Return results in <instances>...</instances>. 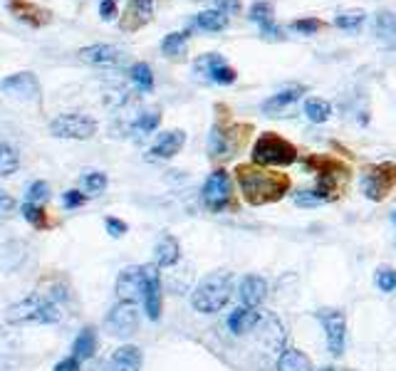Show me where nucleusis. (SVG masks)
Wrapping results in <instances>:
<instances>
[{"label": "nucleus", "instance_id": "2", "mask_svg": "<svg viewBox=\"0 0 396 371\" xmlns=\"http://www.w3.org/2000/svg\"><path fill=\"white\" fill-rule=\"evenodd\" d=\"M233 292V275L228 270H216L208 272L201 283L196 285L194 295H191V305H194L196 312L203 314H213L220 312L228 300H231Z\"/></svg>", "mask_w": 396, "mask_h": 371}, {"label": "nucleus", "instance_id": "13", "mask_svg": "<svg viewBox=\"0 0 396 371\" xmlns=\"http://www.w3.org/2000/svg\"><path fill=\"white\" fill-rule=\"evenodd\" d=\"M0 92L8 97H15V99H37L40 97V82L32 72H18V75H10L0 82Z\"/></svg>", "mask_w": 396, "mask_h": 371}, {"label": "nucleus", "instance_id": "17", "mask_svg": "<svg viewBox=\"0 0 396 371\" xmlns=\"http://www.w3.org/2000/svg\"><path fill=\"white\" fill-rule=\"evenodd\" d=\"M8 8H10V12L15 18L32 25V28H42V25H48L53 20V12L48 8H40L37 3H30V0H10Z\"/></svg>", "mask_w": 396, "mask_h": 371}, {"label": "nucleus", "instance_id": "1", "mask_svg": "<svg viewBox=\"0 0 396 371\" xmlns=\"http://www.w3.org/2000/svg\"><path fill=\"white\" fill-rule=\"evenodd\" d=\"M238 186H241L243 198L250 206H267L283 198L290 191V176L278 171H267L265 166L243 164L236 171Z\"/></svg>", "mask_w": 396, "mask_h": 371}, {"label": "nucleus", "instance_id": "48", "mask_svg": "<svg viewBox=\"0 0 396 371\" xmlns=\"http://www.w3.org/2000/svg\"><path fill=\"white\" fill-rule=\"evenodd\" d=\"M79 364H82V361H79L77 356H67V359H62L55 366V371H79Z\"/></svg>", "mask_w": 396, "mask_h": 371}, {"label": "nucleus", "instance_id": "43", "mask_svg": "<svg viewBox=\"0 0 396 371\" xmlns=\"http://www.w3.org/2000/svg\"><path fill=\"white\" fill-rule=\"evenodd\" d=\"M322 200H325V198H322L317 191H300V193L295 196L297 206H319Z\"/></svg>", "mask_w": 396, "mask_h": 371}, {"label": "nucleus", "instance_id": "50", "mask_svg": "<svg viewBox=\"0 0 396 371\" xmlns=\"http://www.w3.org/2000/svg\"><path fill=\"white\" fill-rule=\"evenodd\" d=\"M92 371H109V364H100V366H95V369H92Z\"/></svg>", "mask_w": 396, "mask_h": 371}, {"label": "nucleus", "instance_id": "20", "mask_svg": "<svg viewBox=\"0 0 396 371\" xmlns=\"http://www.w3.org/2000/svg\"><path fill=\"white\" fill-rule=\"evenodd\" d=\"M267 295V283L265 277L261 275H245L241 280V289H238V297H241L243 307H258L263 305V300H265Z\"/></svg>", "mask_w": 396, "mask_h": 371}, {"label": "nucleus", "instance_id": "3", "mask_svg": "<svg viewBox=\"0 0 396 371\" xmlns=\"http://www.w3.org/2000/svg\"><path fill=\"white\" fill-rule=\"evenodd\" d=\"M65 317V310L57 300H48V297L32 295L28 300L10 305L6 312V319L12 324H25V322H40V324H55Z\"/></svg>", "mask_w": 396, "mask_h": 371}, {"label": "nucleus", "instance_id": "23", "mask_svg": "<svg viewBox=\"0 0 396 371\" xmlns=\"http://www.w3.org/2000/svg\"><path fill=\"white\" fill-rule=\"evenodd\" d=\"M305 95V87L302 84H290V87L280 89L278 95H272L270 99L263 102V112L265 114H280L285 106H290L292 102H297Z\"/></svg>", "mask_w": 396, "mask_h": 371}, {"label": "nucleus", "instance_id": "14", "mask_svg": "<svg viewBox=\"0 0 396 371\" xmlns=\"http://www.w3.org/2000/svg\"><path fill=\"white\" fill-rule=\"evenodd\" d=\"M136 327H139V312L129 302H119L109 312V317H106V330L112 332L114 336H131L136 332Z\"/></svg>", "mask_w": 396, "mask_h": 371}, {"label": "nucleus", "instance_id": "47", "mask_svg": "<svg viewBox=\"0 0 396 371\" xmlns=\"http://www.w3.org/2000/svg\"><path fill=\"white\" fill-rule=\"evenodd\" d=\"M261 32H263L265 37H270V40H280V37H283V30H280L278 25L272 23V20H270V23H263V25H261Z\"/></svg>", "mask_w": 396, "mask_h": 371}, {"label": "nucleus", "instance_id": "24", "mask_svg": "<svg viewBox=\"0 0 396 371\" xmlns=\"http://www.w3.org/2000/svg\"><path fill=\"white\" fill-rule=\"evenodd\" d=\"M178 258H181V245H178L176 238L173 236L159 238V242H156V247H154V265L171 267L178 263Z\"/></svg>", "mask_w": 396, "mask_h": 371}, {"label": "nucleus", "instance_id": "25", "mask_svg": "<svg viewBox=\"0 0 396 371\" xmlns=\"http://www.w3.org/2000/svg\"><path fill=\"white\" fill-rule=\"evenodd\" d=\"M261 322V312L253 310V307H238L236 312H231L228 317V330L233 334H245V332H253Z\"/></svg>", "mask_w": 396, "mask_h": 371}, {"label": "nucleus", "instance_id": "26", "mask_svg": "<svg viewBox=\"0 0 396 371\" xmlns=\"http://www.w3.org/2000/svg\"><path fill=\"white\" fill-rule=\"evenodd\" d=\"M278 371H312V361L308 354L297 352V349H285L280 352Z\"/></svg>", "mask_w": 396, "mask_h": 371}, {"label": "nucleus", "instance_id": "11", "mask_svg": "<svg viewBox=\"0 0 396 371\" xmlns=\"http://www.w3.org/2000/svg\"><path fill=\"white\" fill-rule=\"evenodd\" d=\"M250 126H216L211 134V156L220 159V156H233L241 144H245Z\"/></svg>", "mask_w": 396, "mask_h": 371}, {"label": "nucleus", "instance_id": "46", "mask_svg": "<svg viewBox=\"0 0 396 371\" xmlns=\"http://www.w3.org/2000/svg\"><path fill=\"white\" fill-rule=\"evenodd\" d=\"M100 15L104 20H114V18H117V3H114V0H102V3H100Z\"/></svg>", "mask_w": 396, "mask_h": 371}, {"label": "nucleus", "instance_id": "10", "mask_svg": "<svg viewBox=\"0 0 396 371\" xmlns=\"http://www.w3.org/2000/svg\"><path fill=\"white\" fill-rule=\"evenodd\" d=\"M319 322L327 332V347L334 356L344 352V342H347V317L339 310H319Z\"/></svg>", "mask_w": 396, "mask_h": 371}, {"label": "nucleus", "instance_id": "9", "mask_svg": "<svg viewBox=\"0 0 396 371\" xmlns=\"http://www.w3.org/2000/svg\"><path fill=\"white\" fill-rule=\"evenodd\" d=\"M147 285H149L147 265H144V267H139V265L126 267V270L119 272L117 285H114L117 300L119 302H129V305L144 300V295H147Z\"/></svg>", "mask_w": 396, "mask_h": 371}, {"label": "nucleus", "instance_id": "4", "mask_svg": "<svg viewBox=\"0 0 396 371\" xmlns=\"http://www.w3.org/2000/svg\"><path fill=\"white\" fill-rule=\"evenodd\" d=\"M297 161V149L283 136L265 131L253 146V164L258 166H290Z\"/></svg>", "mask_w": 396, "mask_h": 371}, {"label": "nucleus", "instance_id": "15", "mask_svg": "<svg viewBox=\"0 0 396 371\" xmlns=\"http://www.w3.org/2000/svg\"><path fill=\"white\" fill-rule=\"evenodd\" d=\"M253 332H258V342L265 344L272 352H285V327L275 314L261 312V322Z\"/></svg>", "mask_w": 396, "mask_h": 371}, {"label": "nucleus", "instance_id": "49", "mask_svg": "<svg viewBox=\"0 0 396 371\" xmlns=\"http://www.w3.org/2000/svg\"><path fill=\"white\" fill-rule=\"evenodd\" d=\"M15 198H12L10 193H6V191H0V213H10V211H15Z\"/></svg>", "mask_w": 396, "mask_h": 371}, {"label": "nucleus", "instance_id": "42", "mask_svg": "<svg viewBox=\"0 0 396 371\" xmlns=\"http://www.w3.org/2000/svg\"><path fill=\"white\" fill-rule=\"evenodd\" d=\"M84 200H87V193H82V191H65L62 193V203H65L67 211H72V208H79L84 206Z\"/></svg>", "mask_w": 396, "mask_h": 371}, {"label": "nucleus", "instance_id": "19", "mask_svg": "<svg viewBox=\"0 0 396 371\" xmlns=\"http://www.w3.org/2000/svg\"><path fill=\"white\" fill-rule=\"evenodd\" d=\"M79 59L82 62H89V65H117V62H122L124 59V53L119 48H114V45H87V48L79 50Z\"/></svg>", "mask_w": 396, "mask_h": 371}, {"label": "nucleus", "instance_id": "7", "mask_svg": "<svg viewBox=\"0 0 396 371\" xmlns=\"http://www.w3.org/2000/svg\"><path fill=\"white\" fill-rule=\"evenodd\" d=\"M203 203L206 208H211L213 213H220L225 208L233 206V181L228 176V171L218 169V171H213L211 176L206 178L203 183Z\"/></svg>", "mask_w": 396, "mask_h": 371}, {"label": "nucleus", "instance_id": "8", "mask_svg": "<svg viewBox=\"0 0 396 371\" xmlns=\"http://www.w3.org/2000/svg\"><path fill=\"white\" fill-rule=\"evenodd\" d=\"M50 134L57 136V139H92L97 134V122L92 117H84V114H62V117L53 119L50 122Z\"/></svg>", "mask_w": 396, "mask_h": 371}, {"label": "nucleus", "instance_id": "6", "mask_svg": "<svg viewBox=\"0 0 396 371\" xmlns=\"http://www.w3.org/2000/svg\"><path fill=\"white\" fill-rule=\"evenodd\" d=\"M394 189H396V164L394 161L367 166L364 173H361V193L367 196L369 200H374V203L384 200Z\"/></svg>", "mask_w": 396, "mask_h": 371}, {"label": "nucleus", "instance_id": "5", "mask_svg": "<svg viewBox=\"0 0 396 371\" xmlns=\"http://www.w3.org/2000/svg\"><path fill=\"white\" fill-rule=\"evenodd\" d=\"M305 166H308L312 173H317V189L314 191L325 200L330 198V196L337 191L339 183L349 176V166L337 159H330V156H308Z\"/></svg>", "mask_w": 396, "mask_h": 371}, {"label": "nucleus", "instance_id": "21", "mask_svg": "<svg viewBox=\"0 0 396 371\" xmlns=\"http://www.w3.org/2000/svg\"><path fill=\"white\" fill-rule=\"evenodd\" d=\"M142 364H144L142 349L134 347V344H124V347H119L112 354L109 371H142Z\"/></svg>", "mask_w": 396, "mask_h": 371}, {"label": "nucleus", "instance_id": "38", "mask_svg": "<svg viewBox=\"0 0 396 371\" xmlns=\"http://www.w3.org/2000/svg\"><path fill=\"white\" fill-rule=\"evenodd\" d=\"M290 28L295 30V32H300V35H314V32H319V30H322V20L300 18V20H292Z\"/></svg>", "mask_w": 396, "mask_h": 371}, {"label": "nucleus", "instance_id": "37", "mask_svg": "<svg viewBox=\"0 0 396 371\" xmlns=\"http://www.w3.org/2000/svg\"><path fill=\"white\" fill-rule=\"evenodd\" d=\"M48 198H50V183H48V181L30 183V189H28V203L42 206V203H45Z\"/></svg>", "mask_w": 396, "mask_h": 371}, {"label": "nucleus", "instance_id": "40", "mask_svg": "<svg viewBox=\"0 0 396 371\" xmlns=\"http://www.w3.org/2000/svg\"><path fill=\"white\" fill-rule=\"evenodd\" d=\"M161 124V114L159 112H147L142 117L136 119V131H142V134H151Z\"/></svg>", "mask_w": 396, "mask_h": 371}, {"label": "nucleus", "instance_id": "36", "mask_svg": "<svg viewBox=\"0 0 396 371\" xmlns=\"http://www.w3.org/2000/svg\"><path fill=\"white\" fill-rule=\"evenodd\" d=\"M248 18L253 20V23H258V25L270 23V20H272V6L267 3V0H258V3H253V6H250Z\"/></svg>", "mask_w": 396, "mask_h": 371}, {"label": "nucleus", "instance_id": "53", "mask_svg": "<svg viewBox=\"0 0 396 371\" xmlns=\"http://www.w3.org/2000/svg\"><path fill=\"white\" fill-rule=\"evenodd\" d=\"M347 371H352V369H347Z\"/></svg>", "mask_w": 396, "mask_h": 371}, {"label": "nucleus", "instance_id": "12", "mask_svg": "<svg viewBox=\"0 0 396 371\" xmlns=\"http://www.w3.org/2000/svg\"><path fill=\"white\" fill-rule=\"evenodd\" d=\"M194 70L198 72V75L208 77V79L216 82V84H233L236 82V77H238L236 70H233V67L216 53H208V55H203V57L196 59Z\"/></svg>", "mask_w": 396, "mask_h": 371}, {"label": "nucleus", "instance_id": "28", "mask_svg": "<svg viewBox=\"0 0 396 371\" xmlns=\"http://www.w3.org/2000/svg\"><path fill=\"white\" fill-rule=\"evenodd\" d=\"M72 356H77L79 361H87L95 356L97 352V332L92 330V327H84L82 332H79V336L75 339V347H72Z\"/></svg>", "mask_w": 396, "mask_h": 371}, {"label": "nucleus", "instance_id": "27", "mask_svg": "<svg viewBox=\"0 0 396 371\" xmlns=\"http://www.w3.org/2000/svg\"><path fill=\"white\" fill-rule=\"evenodd\" d=\"M374 35L384 45H396V15L389 10H381L374 20Z\"/></svg>", "mask_w": 396, "mask_h": 371}, {"label": "nucleus", "instance_id": "22", "mask_svg": "<svg viewBox=\"0 0 396 371\" xmlns=\"http://www.w3.org/2000/svg\"><path fill=\"white\" fill-rule=\"evenodd\" d=\"M186 144V134L181 129H173V131H166V134L159 136V142L151 146V156L154 159H171L176 156Z\"/></svg>", "mask_w": 396, "mask_h": 371}, {"label": "nucleus", "instance_id": "33", "mask_svg": "<svg viewBox=\"0 0 396 371\" xmlns=\"http://www.w3.org/2000/svg\"><path fill=\"white\" fill-rule=\"evenodd\" d=\"M305 114H308L310 122L322 124L330 119L332 106H330V102H325V99H308L305 102Z\"/></svg>", "mask_w": 396, "mask_h": 371}, {"label": "nucleus", "instance_id": "39", "mask_svg": "<svg viewBox=\"0 0 396 371\" xmlns=\"http://www.w3.org/2000/svg\"><path fill=\"white\" fill-rule=\"evenodd\" d=\"M377 287L381 292H394L396 289V270L391 267H379L377 270Z\"/></svg>", "mask_w": 396, "mask_h": 371}, {"label": "nucleus", "instance_id": "34", "mask_svg": "<svg viewBox=\"0 0 396 371\" xmlns=\"http://www.w3.org/2000/svg\"><path fill=\"white\" fill-rule=\"evenodd\" d=\"M364 10H347V12H339L337 18H334V25L342 30H359L361 23H364Z\"/></svg>", "mask_w": 396, "mask_h": 371}, {"label": "nucleus", "instance_id": "45", "mask_svg": "<svg viewBox=\"0 0 396 371\" xmlns=\"http://www.w3.org/2000/svg\"><path fill=\"white\" fill-rule=\"evenodd\" d=\"M216 10L231 15V12H241L243 10V3L241 0H216Z\"/></svg>", "mask_w": 396, "mask_h": 371}, {"label": "nucleus", "instance_id": "44", "mask_svg": "<svg viewBox=\"0 0 396 371\" xmlns=\"http://www.w3.org/2000/svg\"><path fill=\"white\" fill-rule=\"evenodd\" d=\"M104 225H106V233H109L112 238L126 236V230H129V225H126L124 220H119V218H106Z\"/></svg>", "mask_w": 396, "mask_h": 371}, {"label": "nucleus", "instance_id": "18", "mask_svg": "<svg viewBox=\"0 0 396 371\" xmlns=\"http://www.w3.org/2000/svg\"><path fill=\"white\" fill-rule=\"evenodd\" d=\"M147 277H149V285H147V295H144V312H147L149 319H159L161 317V277H159V267L156 265H147Z\"/></svg>", "mask_w": 396, "mask_h": 371}, {"label": "nucleus", "instance_id": "41", "mask_svg": "<svg viewBox=\"0 0 396 371\" xmlns=\"http://www.w3.org/2000/svg\"><path fill=\"white\" fill-rule=\"evenodd\" d=\"M20 211H23L25 220H30L32 225H37V228H40L42 218H45V216H42V206H35V203H28V200H25L23 206H20Z\"/></svg>", "mask_w": 396, "mask_h": 371}, {"label": "nucleus", "instance_id": "35", "mask_svg": "<svg viewBox=\"0 0 396 371\" xmlns=\"http://www.w3.org/2000/svg\"><path fill=\"white\" fill-rule=\"evenodd\" d=\"M82 186L89 196H100V193H104V189H106V176L102 171H92L82 178Z\"/></svg>", "mask_w": 396, "mask_h": 371}, {"label": "nucleus", "instance_id": "52", "mask_svg": "<svg viewBox=\"0 0 396 371\" xmlns=\"http://www.w3.org/2000/svg\"><path fill=\"white\" fill-rule=\"evenodd\" d=\"M394 223H396V213H394Z\"/></svg>", "mask_w": 396, "mask_h": 371}, {"label": "nucleus", "instance_id": "16", "mask_svg": "<svg viewBox=\"0 0 396 371\" xmlns=\"http://www.w3.org/2000/svg\"><path fill=\"white\" fill-rule=\"evenodd\" d=\"M151 18H154V0H129L124 15L119 20V28L124 32H136L151 23Z\"/></svg>", "mask_w": 396, "mask_h": 371}, {"label": "nucleus", "instance_id": "30", "mask_svg": "<svg viewBox=\"0 0 396 371\" xmlns=\"http://www.w3.org/2000/svg\"><path fill=\"white\" fill-rule=\"evenodd\" d=\"M20 169L18 151L8 142H0V176H12Z\"/></svg>", "mask_w": 396, "mask_h": 371}, {"label": "nucleus", "instance_id": "29", "mask_svg": "<svg viewBox=\"0 0 396 371\" xmlns=\"http://www.w3.org/2000/svg\"><path fill=\"white\" fill-rule=\"evenodd\" d=\"M196 25L208 32H220L223 28H228V15L220 10H203L196 15Z\"/></svg>", "mask_w": 396, "mask_h": 371}, {"label": "nucleus", "instance_id": "51", "mask_svg": "<svg viewBox=\"0 0 396 371\" xmlns=\"http://www.w3.org/2000/svg\"><path fill=\"white\" fill-rule=\"evenodd\" d=\"M322 371H334V369H330V366H327V369H322Z\"/></svg>", "mask_w": 396, "mask_h": 371}, {"label": "nucleus", "instance_id": "32", "mask_svg": "<svg viewBox=\"0 0 396 371\" xmlns=\"http://www.w3.org/2000/svg\"><path fill=\"white\" fill-rule=\"evenodd\" d=\"M129 75H131V82L142 89V92H151V89H154V72H151V67H149L147 62H136L129 70Z\"/></svg>", "mask_w": 396, "mask_h": 371}, {"label": "nucleus", "instance_id": "31", "mask_svg": "<svg viewBox=\"0 0 396 371\" xmlns=\"http://www.w3.org/2000/svg\"><path fill=\"white\" fill-rule=\"evenodd\" d=\"M186 42H189V32H169L161 42V53L166 57H178V55H184L186 50Z\"/></svg>", "mask_w": 396, "mask_h": 371}]
</instances>
